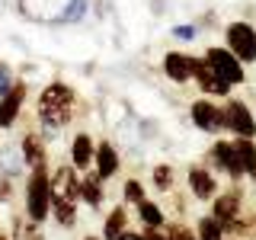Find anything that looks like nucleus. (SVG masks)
Masks as SVG:
<instances>
[{
	"label": "nucleus",
	"mask_w": 256,
	"mask_h": 240,
	"mask_svg": "<svg viewBox=\"0 0 256 240\" xmlns=\"http://www.w3.org/2000/svg\"><path fill=\"white\" fill-rule=\"evenodd\" d=\"M93 160H96V170H100L102 180H109V176L118 170V154H116V148H112L109 141L96 148V157H93Z\"/></svg>",
	"instance_id": "ddd939ff"
},
{
	"label": "nucleus",
	"mask_w": 256,
	"mask_h": 240,
	"mask_svg": "<svg viewBox=\"0 0 256 240\" xmlns=\"http://www.w3.org/2000/svg\"><path fill=\"white\" fill-rule=\"evenodd\" d=\"M93 157H96V150H93L90 134H77V138H74V148H70V160H74V166L84 170L86 164H93Z\"/></svg>",
	"instance_id": "2eb2a0df"
},
{
	"label": "nucleus",
	"mask_w": 256,
	"mask_h": 240,
	"mask_svg": "<svg viewBox=\"0 0 256 240\" xmlns=\"http://www.w3.org/2000/svg\"><path fill=\"white\" fill-rule=\"evenodd\" d=\"M80 196V182L70 166H61L52 180V202H77Z\"/></svg>",
	"instance_id": "423d86ee"
},
{
	"label": "nucleus",
	"mask_w": 256,
	"mask_h": 240,
	"mask_svg": "<svg viewBox=\"0 0 256 240\" xmlns=\"http://www.w3.org/2000/svg\"><path fill=\"white\" fill-rule=\"evenodd\" d=\"M224 125H228L230 132H237L240 138L256 134V122H253L250 109H246L244 102H228V106H224Z\"/></svg>",
	"instance_id": "39448f33"
},
{
	"label": "nucleus",
	"mask_w": 256,
	"mask_h": 240,
	"mask_svg": "<svg viewBox=\"0 0 256 240\" xmlns=\"http://www.w3.org/2000/svg\"><path fill=\"white\" fill-rule=\"evenodd\" d=\"M173 36H180V38H192L196 32H192V26H176V29H173Z\"/></svg>",
	"instance_id": "cd10ccee"
},
{
	"label": "nucleus",
	"mask_w": 256,
	"mask_h": 240,
	"mask_svg": "<svg viewBox=\"0 0 256 240\" xmlns=\"http://www.w3.org/2000/svg\"><path fill=\"white\" fill-rule=\"evenodd\" d=\"M118 240H144V237H141V234H122Z\"/></svg>",
	"instance_id": "7c9ffc66"
},
{
	"label": "nucleus",
	"mask_w": 256,
	"mask_h": 240,
	"mask_svg": "<svg viewBox=\"0 0 256 240\" xmlns=\"http://www.w3.org/2000/svg\"><path fill=\"white\" fill-rule=\"evenodd\" d=\"M212 157H214V164L221 166L224 173L230 176V180H240L246 170H244V160H240V154H237V148L234 144H228V141H218L212 148Z\"/></svg>",
	"instance_id": "0eeeda50"
},
{
	"label": "nucleus",
	"mask_w": 256,
	"mask_h": 240,
	"mask_svg": "<svg viewBox=\"0 0 256 240\" xmlns=\"http://www.w3.org/2000/svg\"><path fill=\"white\" fill-rule=\"evenodd\" d=\"M224 237V224L218 218H202L198 221V240H221Z\"/></svg>",
	"instance_id": "412c9836"
},
{
	"label": "nucleus",
	"mask_w": 256,
	"mask_h": 240,
	"mask_svg": "<svg viewBox=\"0 0 256 240\" xmlns=\"http://www.w3.org/2000/svg\"><path fill=\"white\" fill-rule=\"evenodd\" d=\"M10 74H6V68H4V64H0V93H6V90H10Z\"/></svg>",
	"instance_id": "bb28decb"
},
{
	"label": "nucleus",
	"mask_w": 256,
	"mask_h": 240,
	"mask_svg": "<svg viewBox=\"0 0 256 240\" xmlns=\"http://www.w3.org/2000/svg\"><path fill=\"white\" fill-rule=\"evenodd\" d=\"M54 205V218H58V224H64V228H70L74 224V202H52Z\"/></svg>",
	"instance_id": "4be33fe9"
},
{
	"label": "nucleus",
	"mask_w": 256,
	"mask_h": 240,
	"mask_svg": "<svg viewBox=\"0 0 256 240\" xmlns=\"http://www.w3.org/2000/svg\"><path fill=\"white\" fill-rule=\"evenodd\" d=\"M36 224H29L26 218H16L13 221V240H42V230H38Z\"/></svg>",
	"instance_id": "aec40b11"
},
{
	"label": "nucleus",
	"mask_w": 256,
	"mask_h": 240,
	"mask_svg": "<svg viewBox=\"0 0 256 240\" xmlns=\"http://www.w3.org/2000/svg\"><path fill=\"white\" fill-rule=\"evenodd\" d=\"M86 240H96V237H86Z\"/></svg>",
	"instance_id": "473e14b6"
},
{
	"label": "nucleus",
	"mask_w": 256,
	"mask_h": 240,
	"mask_svg": "<svg viewBox=\"0 0 256 240\" xmlns=\"http://www.w3.org/2000/svg\"><path fill=\"white\" fill-rule=\"evenodd\" d=\"M141 218L148 228H160L164 224V214H160V208L157 205H150V202H141Z\"/></svg>",
	"instance_id": "5701e85b"
},
{
	"label": "nucleus",
	"mask_w": 256,
	"mask_h": 240,
	"mask_svg": "<svg viewBox=\"0 0 256 240\" xmlns=\"http://www.w3.org/2000/svg\"><path fill=\"white\" fill-rule=\"evenodd\" d=\"M26 208H29L32 221H42L48 214V208H52V182H48V176H45V164L36 166V173H32V180H29Z\"/></svg>",
	"instance_id": "f03ea898"
},
{
	"label": "nucleus",
	"mask_w": 256,
	"mask_h": 240,
	"mask_svg": "<svg viewBox=\"0 0 256 240\" xmlns=\"http://www.w3.org/2000/svg\"><path fill=\"white\" fill-rule=\"evenodd\" d=\"M100 182H102L100 173H96V176H86V180L80 182V196H84L90 205H100V198H102V186H100Z\"/></svg>",
	"instance_id": "6ab92c4d"
},
{
	"label": "nucleus",
	"mask_w": 256,
	"mask_h": 240,
	"mask_svg": "<svg viewBox=\"0 0 256 240\" xmlns=\"http://www.w3.org/2000/svg\"><path fill=\"white\" fill-rule=\"evenodd\" d=\"M125 198H128V202H144V189H141L138 180H128L125 182Z\"/></svg>",
	"instance_id": "393cba45"
},
{
	"label": "nucleus",
	"mask_w": 256,
	"mask_h": 240,
	"mask_svg": "<svg viewBox=\"0 0 256 240\" xmlns=\"http://www.w3.org/2000/svg\"><path fill=\"white\" fill-rule=\"evenodd\" d=\"M192 118H196V125L202 132H218V128H224V109L212 106L208 100H198L192 106Z\"/></svg>",
	"instance_id": "9d476101"
},
{
	"label": "nucleus",
	"mask_w": 256,
	"mask_h": 240,
	"mask_svg": "<svg viewBox=\"0 0 256 240\" xmlns=\"http://www.w3.org/2000/svg\"><path fill=\"white\" fill-rule=\"evenodd\" d=\"M205 61L212 64L214 70H218V77L224 80V84H240L244 80V68H240V58L234 52H228V48H208V54H205Z\"/></svg>",
	"instance_id": "20e7f679"
},
{
	"label": "nucleus",
	"mask_w": 256,
	"mask_h": 240,
	"mask_svg": "<svg viewBox=\"0 0 256 240\" xmlns=\"http://www.w3.org/2000/svg\"><path fill=\"white\" fill-rule=\"evenodd\" d=\"M144 240H170V237H164V234H160V230H154V228H150L148 230V234H141Z\"/></svg>",
	"instance_id": "c85d7f7f"
},
{
	"label": "nucleus",
	"mask_w": 256,
	"mask_h": 240,
	"mask_svg": "<svg viewBox=\"0 0 256 240\" xmlns=\"http://www.w3.org/2000/svg\"><path fill=\"white\" fill-rule=\"evenodd\" d=\"M125 221H128L125 208H112L109 218H106V228H102V234H106L109 240H118V237H122V230H125Z\"/></svg>",
	"instance_id": "f3484780"
},
{
	"label": "nucleus",
	"mask_w": 256,
	"mask_h": 240,
	"mask_svg": "<svg viewBox=\"0 0 256 240\" xmlns=\"http://www.w3.org/2000/svg\"><path fill=\"white\" fill-rule=\"evenodd\" d=\"M237 214H240V196L237 192H228V196L214 198V218L228 230H237Z\"/></svg>",
	"instance_id": "9b49d317"
},
{
	"label": "nucleus",
	"mask_w": 256,
	"mask_h": 240,
	"mask_svg": "<svg viewBox=\"0 0 256 240\" xmlns=\"http://www.w3.org/2000/svg\"><path fill=\"white\" fill-rule=\"evenodd\" d=\"M10 196V186H6V182H0V198H6Z\"/></svg>",
	"instance_id": "c756f323"
},
{
	"label": "nucleus",
	"mask_w": 256,
	"mask_h": 240,
	"mask_svg": "<svg viewBox=\"0 0 256 240\" xmlns=\"http://www.w3.org/2000/svg\"><path fill=\"white\" fill-rule=\"evenodd\" d=\"M0 240H6V237H4V234H0Z\"/></svg>",
	"instance_id": "2f4dec72"
},
{
	"label": "nucleus",
	"mask_w": 256,
	"mask_h": 240,
	"mask_svg": "<svg viewBox=\"0 0 256 240\" xmlns=\"http://www.w3.org/2000/svg\"><path fill=\"white\" fill-rule=\"evenodd\" d=\"M74 116V90L68 84H52L45 86V93L38 96V118L48 128H61Z\"/></svg>",
	"instance_id": "f257e3e1"
},
{
	"label": "nucleus",
	"mask_w": 256,
	"mask_h": 240,
	"mask_svg": "<svg viewBox=\"0 0 256 240\" xmlns=\"http://www.w3.org/2000/svg\"><path fill=\"white\" fill-rule=\"evenodd\" d=\"M170 240H196V234L182 224H176V228H170Z\"/></svg>",
	"instance_id": "a878e982"
},
{
	"label": "nucleus",
	"mask_w": 256,
	"mask_h": 240,
	"mask_svg": "<svg viewBox=\"0 0 256 240\" xmlns=\"http://www.w3.org/2000/svg\"><path fill=\"white\" fill-rule=\"evenodd\" d=\"M22 100H26V86H22V84H13L10 90L4 93V100H0V128H10L16 122Z\"/></svg>",
	"instance_id": "6e6552de"
},
{
	"label": "nucleus",
	"mask_w": 256,
	"mask_h": 240,
	"mask_svg": "<svg viewBox=\"0 0 256 240\" xmlns=\"http://www.w3.org/2000/svg\"><path fill=\"white\" fill-rule=\"evenodd\" d=\"M154 182H157V189H170L173 186V170H170V166H157V170H154Z\"/></svg>",
	"instance_id": "b1692460"
},
{
	"label": "nucleus",
	"mask_w": 256,
	"mask_h": 240,
	"mask_svg": "<svg viewBox=\"0 0 256 240\" xmlns=\"http://www.w3.org/2000/svg\"><path fill=\"white\" fill-rule=\"evenodd\" d=\"M22 157H26L29 166L45 164V148H42V141H38V134H26V138H22Z\"/></svg>",
	"instance_id": "dca6fc26"
},
{
	"label": "nucleus",
	"mask_w": 256,
	"mask_h": 240,
	"mask_svg": "<svg viewBox=\"0 0 256 240\" xmlns=\"http://www.w3.org/2000/svg\"><path fill=\"white\" fill-rule=\"evenodd\" d=\"M189 186H192V192H196L198 198H212L214 196V180H212L208 170H202V166H192L189 170Z\"/></svg>",
	"instance_id": "4468645a"
},
{
	"label": "nucleus",
	"mask_w": 256,
	"mask_h": 240,
	"mask_svg": "<svg viewBox=\"0 0 256 240\" xmlns=\"http://www.w3.org/2000/svg\"><path fill=\"white\" fill-rule=\"evenodd\" d=\"M228 45L240 61H256V29L250 22H230L228 26Z\"/></svg>",
	"instance_id": "7ed1b4c3"
},
{
	"label": "nucleus",
	"mask_w": 256,
	"mask_h": 240,
	"mask_svg": "<svg viewBox=\"0 0 256 240\" xmlns=\"http://www.w3.org/2000/svg\"><path fill=\"white\" fill-rule=\"evenodd\" d=\"M234 148H237L240 160H244V170H246V173H250L253 180H256V148H253V141H250V138H240V141L234 144Z\"/></svg>",
	"instance_id": "a211bd4d"
},
{
	"label": "nucleus",
	"mask_w": 256,
	"mask_h": 240,
	"mask_svg": "<svg viewBox=\"0 0 256 240\" xmlns=\"http://www.w3.org/2000/svg\"><path fill=\"white\" fill-rule=\"evenodd\" d=\"M164 70H166V77L170 80H189L192 74H196V58H189V54H182V52H170L164 58Z\"/></svg>",
	"instance_id": "f8f14e48"
},
{
	"label": "nucleus",
	"mask_w": 256,
	"mask_h": 240,
	"mask_svg": "<svg viewBox=\"0 0 256 240\" xmlns=\"http://www.w3.org/2000/svg\"><path fill=\"white\" fill-rule=\"evenodd\" d=\"M198 80V86H202V93H212V96H224L230 90V84H224V80L218 77V70L212 68L205 58L202 61H196V74H192Z\"/></svg>",
	"instance_id": "1a4fd4ad"
}]
</instances>
